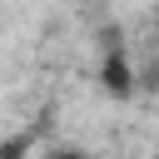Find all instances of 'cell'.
<instances>
[{"instance_id":"6da1fadb","label":"cell","mask_w":159,"mask_h":159,"mask_svg":"<svg viewBox=\"0 0 159 159\" xmlns=\"http://www.w3.org/2000/svg\"><path fill=\"white\" fill-rule=\"evenodd\" d=\"M139 80H144V75L129 65V50H124V40H114V35H109V45H104V60H99V89H104L109 99H134Z\"/></svg>"},{"instance_id":"7a4b0ae2","label":"cell","mask_w":159,"mask_h":159,"mask_svg":"<svg viewBox=\"0 0 159 159\" xmlns=\"http://www.w3.org/2000/svg\"><path fill=\"white\" fill-rule=\"evenodd\" d=\"M40 159H89V154H80V149H50V154H40Z\"/></svg>"},{"instance_id":"3957f363","label":"cell","mask_w":159,"mask_h":159,"mask_svg":"<svg viewBox=\"0 0 159 159\" xmlns=\"http://www.w3.org/2000/svg\"><path fill=\"white\" fill-rule=\"evenodd\" d=\"M154 30H159V5H154Z\"/></svg>"}]
</instances>
